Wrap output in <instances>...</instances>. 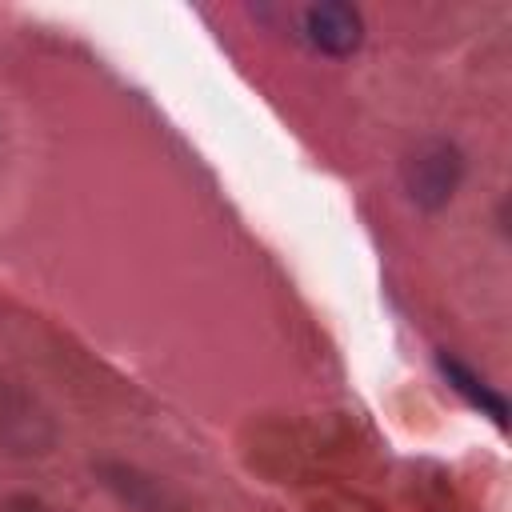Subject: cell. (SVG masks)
Segmentation results:
<instances>
[{
    "instance_id": "1",
    "label": "cell",
    "mask_w": 512,
    "mask_h": 512,
    "mask_svg": "<svg viewBox=\"0 0 512 512\" xmlns=\"http://www.w3.org/2000/svg\"><path fill=\"white\" fill-rule=\"evenodd\" d=\"M400 176H404L408 200L424 212H436L456 196V188L464 180V152L448 136H428L408 148Z\"/></svg>"
},
{
    "instance_id": "4",
    "label": "cell",
    "mask_w": 512,
    "mask_h": 512,
    "mask_svg": "<svg viewBox=\"0 0 512 512\" xmlns=\"http://www.w3.org/2000/svg\"><path fill=\"white\" fill-rule=\"evenodd\" d=\"M436 368H440V376L448 380V388L456 392V396H464L480 416H488L496 428H508V400L484 380V376H476L464 360H456L452 352H436Z\"/></svg>"
},
{
    "instance_id": "2",
    "label": "cell",
    "mask_w": 512,
    "mask_h": 512,
    "mask_svg": "<svg viewBox=\"0 0 512 512\" xmlns=\"http://www.w3.org/2000/svg\"><path fill=\"white\" fill-rule=\"evenodd\" d=\"M0 444L8 452H24V456L48 452V444H52V420L16 384H0Z\"/></svg>"
},
{
    "instance_id": "3",
    "label": "cell",
    "mask_w": 512,
    "mask_h": 512,
    "mask_svg": "<svg viewBox=\"0 0 512 512\" xmlns=\"http://www.w3.org/2000/svg\"><path fill=\"white\" fill-rule=\"evenodd\" d=\"M304 40L324 56H352L364 40V16L352 4L328 0L304 12Z\"/></svg>"
},
{
    "instance_id": "5",
    "label": "cell",
    "mask_w": 512,
    "mask_h": 512,
    "mask_svg": "<svg viewBox=\"0 0 512 512\" xmlns=\"http://www.w3.org/2000/svg\"><path fill=\"white\" fill-rule=\"evenodd\" d=\"M0 512H48L36 496H8V500H0Z\"/></svg>"
}]
</instances>
